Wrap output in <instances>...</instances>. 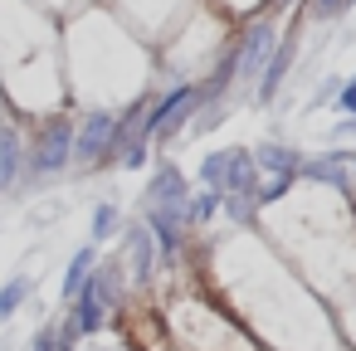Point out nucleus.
Here are the masks:
<instances>
[{
  "mask_svg": "<svg viewBox=\"0 0 356 351\" xmlns=\"http://www.w3.org/2000/svg\"><path fill=\"white\" fill-rule=\"evenodd\" d=\"M200 288L259 351H341L327 302L268 249L259 229L210 234Z\"/></svg>",
  "mask_w": 356,
  "mask_h": 351,
  "instance_id": "f257e3e1",
  "label": "nucleus"
},
{
  "mask_svg": "<svg viewBox=\"0 0 356 351\" xmlns=\"http://www.w3.org/2000/svg\"><path fill=\"white\" fill-rule=\"evenodd\" d=\"M254 229L327 302V312L346 293H356V210H351V195L298 181L288 195L254 210Z\"/></svg>",
  "mask_w": 356,
  "mask_h": 351,
  "instance_id": "f03ea898",
  "label": "nucleus"
},
{
  "mask_svg": "<svg viewBox=\"0 0 356 351\" xmlns=\"http://www.w3.org/2000/svg\"><path fill=\"white\" fill-rule=\"evenodd\" d=\"M59 59L69 113H132L156 88V54L98 0L59 20Z\"/></svg>",
  "mask_w": 356,
  "mask_h": 351,
  "instance_id": "7ed1b4c3",
  "label": "nucleus"
},
{
  "mask_svg": "<svg viewBox=\"0 0 356 351\" xmlns=\"http://www.w3.org/2000/svg\"><path fill=\"white\" fill-rule=\"evenodd\" d=\"M0 108L25 122L69 113L59 20L35 0H0Z\"/></svg>",
  "mask_w": 356,
  "mask_h": 351,
  "instance_id": "20e7f679",
  "label": "nucleus"
},
{
  "mask_svg": "<svg viewBox=\"0 0 356 351\" xmlns=\"http://www.w3.org/2000/svg\"><path fill=\"white\" fill-rule=\"evenodd\" d=\"M229 44H234V20L225 10H215L210 0H200V6L176 25V35L156 49V79L205 88V79L225 64Z\"/></svg>",
  "mask_w": 356,
  "mask_h": 351,
  "instance_id": "39448f33",
  "label": "nucleus"
},
{
  "mask_svg": "<svg viewBox=\"0 0 356 351\" xmlns=\"http://www.w3.org/2000/svg\"><path fill=\"white\" fill-rule=\"evenodd\" d=\"M74 171V113L25 122V176L20 190H49Z\"/></svg>",
  "mask_w": 356,
  "mask_h": 351,
  "instance_id": "423d86ee",
  "label": "nucleus"
},
{
  "mask_svg": "<svg viewBox=\"0 0 356 351\" xmlns=\"http://www.w3.org/2000/svg\"><path fill=\"white\" fill-rule=\"evenodd\" d=\"M108 15H118L152 54L176 35V25L200 6V0H98Z\"/></svg>",
  "mask_w": 356,
  "mask_h": 351,
  "instance_id": "0eeeda50",
  "label": "nucleus"
},
{
  "mask_svg": "<svg viewBox=\"0 0 356 351\" xmlns=\"http://www.w3.org/2000/svg\"><path fill=\"white\" fill-rule=\"evenodd\" d=\"M122 147V117L113 113H74V171H98Z\"/></svg>",
  "mask_w": 356,
  "mask_h": 351,
  "instance_id": "6e6552de",
  "label": "nucleus"
},
{
  "mask_svg": "<svg viewBox=\"0 0 356 351\" xmlns=\"http://www.w3.org/2000/svg\"><path fill=\"white\" fill-rule=\"evenodd\" d=\"M25 176V117L0 108V195H15Z\"/></svg>",
  "mask_w": 356,
  "mask_h": 351,
  "instance_id": "1a4fd4ad",
  "label": "nucleus"
},
{
  "mask_svg": "<svg viewBox=\"0 0 356 351\" xmlns=\"http://www.w3.org/2000/svg\"><path fill=\"white\" fill-rule=\"evenodd\" d=\"M35 283H40V273H10L6 283H0V327H10L25 307H30V297H35Z\"/></svg>",
  "mask_w": 356,
  "mask_h": 351,
  "instance_id": "9d476101",
  "label": "nucleus"
},
{
  "mask_svg": "<svg viewBox=\"0 0 356 351\" xmlns=\"http://www.w3.org/2000/svg\"><path fill=\"white\" fill-rule=\"evenodd\" d=\"M93 268H98V249L83 239V244L69 254V263H64V278H59V302H64V307L79 297V288L88 283V273H93Z\"/></svg>",
  "mask_w": 356,
  "mask_h": 351,
  "instance_id": "9b49d317",
  "label": "nucleus"
},
{
  "mask_svg": "<svg viewBox=\"0 0 356 351\" xmlns=\"http://www.w3.org/2000/svg\"><path fill=\"white\" fill-rule=\"evenodd\" d=\"M118 229H122V210H118V200H98L93 215H88V244L98 249V244H108Z\"/></svg>",
  "mask_w": 356,
  "mask_h": 351,
  "instance_id": "f8f14e48",
  "label": "nucleus"
},
{
  "mask_svg": "<svg viewBox=\"0 0 356 351\" xmlns=\"http://www.w3.org/2000/svg\"><path fill=\"white\" fill-rule=\"evenodd\" d=\"M332 327H337L341 351H356V293H346V297L332 307Z\"/></svg>",
  "mask_w": 356,
  "mask_h": 351,
  "instance_id": "ddd939ff",
  "label": "nucleus"
},
{
  "mask_svg": "<svg viewBox=\"0 0 356 351\" xmlns=\"http://www.w3.org/2000/svg\"><path fill=\"white\" fill-rule=\"evenodd\" d=\"M225 171H229V152H210V156L200 161V186L225 190Z\"/></svg>",
  "mask_w": 356,
  "mask_h": 351,
  "instance_id": "4468645a",
  "label": "nucleus"
},
{
  "mask_svg": "<svg viewBox=\"0 0 356 351\" xmlns=\"http://www.w3.org/2000/svg\"><path fill=\"white\" fill-rule=\"evenodd\" d=\"M210 6H215V10H225V15L239 25V20H254L259 10H268L273 0H210Z\"/></svg>",
  "mask_w": 356,
  "mask_h": 351,
  "instance_id": "2eb2a0df",
  "label": "nucleus"
},
{
  "mask_svg": "<svg viewBox=\"0 0 356 351\" xmlns=\"http://www.w3.org/2000/svg\"><path fill=\"white\" fill-rule=\"evenodd\" d=\"M74 351H132V346H127L118 332H98V336H83Z\"/></svg>",
  "mask_w": 356,
  "mask_h": 351,
  "instance_id": "dca6fc26",
  "label": "nucleus"
},
{
  "mask_svg": "<svg viewBox=\"0 0 356 351\" xmlns=\"http://www.w3.org/2000/svg\"><path fill=\"white\" fill-rule=\"evenodd\" d=\"M35 6H40V10H49L54 20H69L74 10H83V6H88V0H35Z\"/></svg>",
  "mask_w": 356,
  "mask_h": 351,
  "instance_id": "f3484780",
  "label": "nucleus"
},
{
  "mask_svg": "<svg viewBox=\"0 0 356 351\" xmlns=\"http://www.w3.org/2000/svg\"><path fill=\"white\" fill-rule=\"evenodd\" d=\"M337 113H341V117H356V83H351V79L337 88Z\"/></svg>",
  "mask_w": 356,
  "mask_h": 351,
  "instance_id": "a211bd4d",
  "label": "nucleus"
},
{
  "mask_svg": "<svg viewBox=\"0 0 356 351\" xmlns=\"http://www.w3.org/2000/svg\"><path fill=\"white\" fill-rule=\"evenodd\" d=\"M229 351H259V346H254V341H249V336H239V341H234V346H229Z\"/></svg>",
  "mask_w": 356,
  "mask_h": 351,
  "instance_id": "6ab92c4d",
  "label": "nucleus"
},
{
  "mask_svg": "<svg viewBox=\"0 0 356 351\" xmlns=\"http://www.w3.org/2000/svg\"><path fill=\"white\" fill-rule=\"evenodd\" d=\"M273 6H302V0H273Z\"/></svg>",
  "mask_w": 356,
  "mask_h": 351,
  "instance_id": "aec40b11",
  "label": "nucleus"
},
{
  "mask_svg": "<svg viewBox=\"0 0 356 351\" xmlns=\"http://www.w3.org/2000/svg\"><path fill=\"white\" fill-rule=\"evenodd\" d=\"M351 210H356V190H351Z\"/></svg>",
  "mask_w": 356,
  "mask_h": 351,
  "instance_id": "412c9836",
  "label": "nucleus"
},
{
  "mask_svg": "<svg viewBox=\"0 0 356 351\" xmlns=\"http://www.w3.org/2000/svg\"><path fill=\"white\" fill-rule=\"evenodd\" d=\"M351 83H356V74H351Z\"/></svg>",
  "mask_w": 356,
  "mask_h": 351,
  "instance_id": "4be33fe9",
  "label": "nucleus"
},
{
  "mask_svg": "<svg viewBox=\"0 0 356 351\" xmlns=\"http://www.w3.org/2000/svg\"><path fill=\"white\" fill-rule=\"evenodd\" d=\"M166 351H171V346H166Z\"/></svg>",
  "mask_w": 356,
  "mask_h": 351,
  "instance_id": "5701e85b",
  "label": "nucleus"
}]
</instances>
